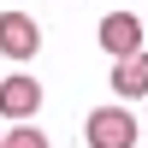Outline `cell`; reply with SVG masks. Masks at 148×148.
Wrapping results in <instances>:
<instances>
[{"label": "cell", "mask_w": 148, "mask_h": 148, "mask_svg": "<svg viewBox=\"0 0 148 148\" xmlns=\"http://www.w3.org/2000/svg\"><path fill=\"white\" fill-rule=\"evenodd\" d=\"M83 136H89V148H136V119L125 107H95Z\"/></svg>", "instance_id": "cell-1"}, {"label": "cell", "mask_w": 148, "mask_h": 148, "mask_svg": "<svg viewBox=\"0 0 148 148\" xmlns=\"http://www.w3.org/2000/svg\"><path fill=\"white\" fill-rule=\"evenodd\" d=\"M42 47V30H36L30 12H0V53L6 59H36Z\"/></svg>", "instance_id": "cell-2"}, {"label": "cell", "mask_w": 148, "mask_h": 148, "mask_svg": "<svg viewBox=\"0 0 148 148\" xmlns=\"http://www.w3.org/2000/svg\"><path fill=\"white\" fill-rule=\"evenodd\" d=\"M36 107H42V83H36L30 71L0 77V119H30Z\"/></svg>", "instance_id": "cell-3"}, {"label": "cell", "mask_w": 148, "mask_h": 148, "mask_svg": "<svg viewBox=\"0 0 148 148\" xmlns=\"http://www.w3.org/2000/svg\"><path fill=\"white\" fill-rule=\"evenodd\" d=\"M101 47H107V53H130V47H142V18H136V12H107V18H101Z\"/></svg>", "instance_id": "cell-4"}, {"label": "cell", "mask_w": 148, "mask_h": 148, "mask_svg": "<svg viewBox=\"0 0 148 148\" xmlns=\"http://www.w3.org/2000/svg\"><path fill=\"white\" fill-rule=\"evenodd\" d=\"M113 95H119V101H136V95H148V53H142V47L119 53V65H113Z\"/></svg>", "instance_id": "cell-5"}, {"label": "cell", "mask_w": 148, "mask_h": 148, "mask_svg": "<svg viewBox=\"0 0 148 148\" xmlns=\"http://www.w3.org/2000/svg\"><path fill=\"white\" fill-rule=\"evenodd\" d=\"M0 148H47V136H42L36 125H12L6 136H0Z\"/></svg>", "instance_id": "cell-6"}, {"label": "cell", "mask_w": 148, "mask_h": 148, "mask_svg": "<svg viewBox=\"0 0 148 148\" xmlns=\"http://www.w3.org/2000/svg\"><path fill=\"white\" fill-rule=\"evenodd\" d=\"M142 42H148V18H142Z\"/></svg>", "instance_id": "cell-7"}]
</instances>
